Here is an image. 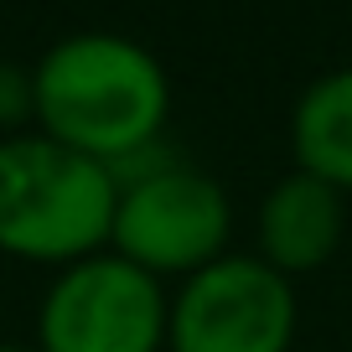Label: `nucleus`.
<instances>
[{"mask_svg": "<svg viewBox=\"0 0 352 352\" xmlns=\"http://www.w3.org/2000/svg\"><path fill=\"white\" fill-rule=\"evenodd\" d=\"M300 327L296 280L259 254H223L208 270L176 280L166 352H290Z\"/></svg>", "mask_w": 352, "mask_h": 352, "instance_id": "39448f33", "label": "nucleus"}, {"mask_svg": "<svg viewBox=\"0 0 352 352\" xmlns=\"http://www.w3.org/2000/svg\"><path fill=\"white\" fill-rule=\"evenodd\" d=\"M36 130L114 166L166 140L171 78L145 42L120 32H73L32 63Z\"/></svg>", "mask_w": 352, "mask_h": 352, "instance_id": "f257e3e1", "label": "nucleus"}, {"mask_svg": "<svg viewBox=\"0 0 352 352\" xmlns=\"http://www.w3.org/2000/svg\"><path fill=\"white\" fill-rule=\"evenodd\" d=\"M171 285L145 275L124 254L99 249L63 264L36 306L42 352H166Z\"/></svg>", "mask_w": 352, "mask_h": 352, "instance_id": "20e7f679", "label": "nucleus"}, {"mask_svg": "<svg viewBox=\"0 0 352 352\" xmlns=\"http://www.w3.org/2000/svg\"><path fill=\"white\" fill-rule=\"evenodd\" d=\"M36 130V78L21 63H0V135Z\"/></svg>", "mask_w": 352, "mask_h": 352, "instance_id": "6e6552de", "label": "nucleus"}, {"mask_svg": "<svg viewBox=\"0 0 352 352\" xmlns=\"http://www.w3.org/2000/svg\"><path fill=\"white\" fill-rule=\"evenodd\" d=\"M290 155L300 171L352 197V63L300 88L290 109Z\"/></svg>", "mask_w": 352, "mask_h": 352, "instance_id": "0eeeda50", "label": "nucleus"}, {"mask_svg": "<svg viewBox=\"0 0 352 352\" xmlns=\"http://www.w3.org/2000/svg\"><path fill=\"white\" fill-rule=\"evenodd\" d=\"M114 171L42 130L0 135V254L63 270L109 249Z\"/></svg>", "mask_w": 352, "mask_h": 352, "instance_id": "f03ea898", "label": "nucleus"}, {"mask_svg": "<svg viewBox=\"0 0 352 352\" xmlns=\"http://www.w3.org/2000/svg\"><path fill=\"white\" fill-rule=\"evenodd\" d=\"M0 352H42L36 342H0Z\"/></svg>", "mask_w": 352, "mask_h": 352, "instance_id": "1a4fd4ad", "label": "nucleus"}, {"mask_svg": "<svg viewBox=\"0 0 352 352\" xmlns=\"http://www.w3.org/2000/svg\"><path fill=\"white\" fill-rule=\"evenodd\" d=\"M114 182L120 192H114L109 249L140 264L161 285H176L228 254L233 202L223 182L166 151V140L114 166Z\"/></svg>", "mask_w": 352, "mask_h": 352, "instance_id": "7ed1b4c3", "label": "nucleus"}, {"mask_svg": "<svg viewBox=\"0 0 352 352\" xmlns=\"http://www.w3.org/2000/svg\"><path fill=\"white\" fill-rule=\"evenodd\" d=\"M342 233H347V192L296 166L264 192L259 223H254V254L285 280H296L337 259Z\"/></svg>", "mask_w": 352, "mask_h": 352, "instance_id": "423d86ee", "label": "nucleus"}]
</instances>
